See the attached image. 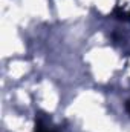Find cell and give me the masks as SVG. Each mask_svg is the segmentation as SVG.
Returning a JSON list of instances; mask_svg holds the SVG:
<instances>
[{"label":"cell","instance_id":"obj_1","mask_svg":"<svg viewBox=\"0 0 130 132\" xmlns=\"http://www.w3.org/2000/svg\"><path fill=\"white\" fill-rule=\"evenodd\" d=\"M126 108H127V112L130 114V100L127 101V103H126Z\"/></svg>","mask_w":130,"mask_h":132}]
</instances>
